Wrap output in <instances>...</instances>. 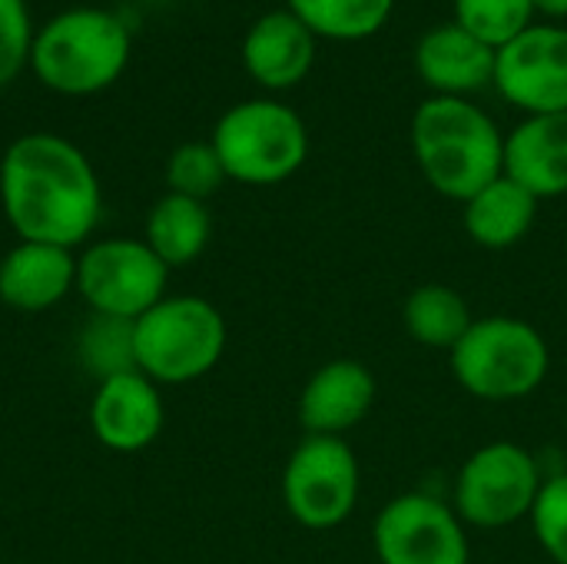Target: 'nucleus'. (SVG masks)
<instances>
[{"label": "nucleus", "instance_id": "f257e3e1", "mask_svg": "<svg viewBox=\"0 0 567 564\" xmlns=\"http://www.w3.org/2000/svg\"><path fill=\"white\" fill-rule=\"evenodd\" d=\"M0 209L23 243L83 246L103 216L86 153L56 133H23L0 156Z\"/></svg>", "mask_w": 567, "mask_h": 564}, {"label": "nucleus", "instance_id": "f03ea898", "mask_svg": "<svg viewBox=\"0 0 567 564\" xmlns=\"http://www.w3.org/2000/svg\"><path fill=\"white\" fill-rule=\"evenodd\" d=\"M425 183L455 203L472 199L505 173V136L468 96H429L409 126Z\"/></svg>", "mask_w": 567, "mask_h": 564}, {"label": "nucleus", "instance_id": "7ed1b4c3", "mask_svg": "<svg viewBox=\"0 0 567 564\" xmlns=\"http://www.w3.org/2000/svg\"><path fill=\"white\" fill-rule=\"evenodd\" d=\"M130 53V30L116 13L103 7H70L33 33L30 70L53 93L90 96L123 76Z\"/></svg>", "mask_w": 567, "mask_h": 564}, {"label": "nucleus", "instance_id": "20e7f679", "mask_svg": "<svg viewBox=\"0 0 567 564\" xmlns=\"http://www.w3.org/2000/svg\"><path fill=\"white\" fill-rule=\"evenodd\" d=\"M226 319L203 296H163L133 322L136 372L156 386L209 376L226 352Z\"/></svg>", "mask_w": 567, "mask_h": 564}, {"label": "nucleus", "instance_id": "39448f33", "mask_svg": "<svg viewBox=\"0 0 567 564\" xmlns=\"http://www.w3.org/2000/svg\"><path fill=\"white\" fill-rule=\"evenodd\" d=\"M455 382L485 402H515L532 396L551 366L545 336L515 316H485L468 326L449 352Z\"/></svg>", "mask_w": 567, "mask_h": 564}, {"label": "nucleus", "instance_id": "423d86ee", "mask_svg": "<svg viewBox=\"0 0 567 564\" xmlns=\"http://www.w3.org/2000/svg\"><path fill=\"white\" fill-rule=\"evenodd\" d=\"M226 180L246 186H276L296 176L309 156L302 116L279 100L259 96L229 106L209 136Z\"/></svg>", "mask_w": 567, "mask_h": 564}, {"label": "nucleus", "instance_id": "0eeeda50", "mask_svg": "<svg viewBox=\"0 0 567 564\" xmlns=\"http://www.w3.org/2000/svg\"><path fill=\"white\" fill-rule=\"evenodd\" d=\"M545 479L538 459L518 442H488L475 449L455 475L452 509L465 525L508 529L532 519Z\"/></svg>", "mask_w": 567, "mask_h": 564}, {"label": "nucleus", "instance_id": "6e6552de", "mask_svg": "<svg viewBox=\"0 0 567 564\" xmlns=\"http://www.w3.org/2000/svg\"><path fill=\"white\" fill-rule=\"evenodd\" d=\"M169 266L130 236H106L76 253V296L96 316L136 322L166 296Z\"/></svg>", "mask_w": 567, "mask_h": 564}, {"label": "nucleus", "instance_id": "1a4fd4ad", "mask_svg": "<svg viewBox=\"0 0 567 564\" xmlns=\"http://www.w3.org/2000/svg\"><path fill=\"white\" fill-rule=\"evenodd\" d=\"M359 459L346 439L306 435L282 472L286 512L312 532L342 525L359 502Z\"/></svg>", "mask_w": 567, "mask_h": 564}, {"label": "nucleus", "instance_id": "9d476101", "mask_svg": "<svg viewBox=\"0 0 567 564\" xmlns=\"http://www.w3.org/2000/svg\"><path fill=\"white\" fill-rule=\"evenodd\" d=\"M382 564H468V535L458 512L425 492L392 499L372 525Z\"/></svg>", "mask_w": 567, "mask_h": 564}, {"label": "nucleus", "instance_id": "9b49d317", "mask_svg": "<svg viewBox=\"0 0 567 564\" xmlns=\"http://www.w3.org/2000/svg\"><path fill=\"white\" fill-rule=\"evenodd\" d=\"M492 86L525 116L567 113V27L535 20L498 47Z\"/></svg>", "mask_w": 567, "mask_h": 564}, {"label": "nucleus", "instance_id": "f8f14e48", "mask_svg": "<svg viewBox=\"0 0 567 564\" xmlns=\"http://www.w3.org/2000/svg\"><path fill=\"white\" fill-rule=\"evenodd\" d=\"M166 422L163 396L143 372H123L96 382L90 399V432L93 439L120 455L150 449Z\"/></svg>", "mask_w": 567, "mask_h": 564}, {"label": "nucleus", "instance_id": "ddd939ff", "mask_svg": "<svg viewBox=\"0 0 567 564\" xmlns=\"http://www.w3.org/2000/svg\"><path fill=\"white\" fill-rule=\"evenodd\" d=\"M379 386L365 362L332 359L319 366L299 392V422L306 435L346 439L375 406Z\"/></svg>", "mask_w": 567, "mask_h": 564}, {"label": "nucleus", "instance_id": "4468645a", "mask_svg": "<svg viewBox=\"0 0 567 564\" xmlns=\"http://www.w3.org/2000/svg\"><path fill=\"white\" fill-rule=\"evenodd\" d=\"M316 33L289 10H269L243 37V66L262 90L302 83L316 63Z\"/></svg>", "mask_w": 567, "mask_h": 564}, {"label": "nucleus", "instance_id": "2eb2a0df", "mask_svg": "<svg viewBox=\"0 0 567 564\" xmlns=\"http://www.w3.org/2000/svg\"><path fill=\"white\" fill-rule=\"evenodd\" d=\"M415 70L435 96H468L492 86L495 47L482 43L452 20L419 37Z\"/></svg>", "mask_w": 567, "mask_h": 564}, {"label": "nucleus", "instance_id": "dca6fc26", "mask_svg": "<svg viewBox=\"0 0 567 564\" xmlns=\"http://www.w3.org/2000/svg\"><path fill=\"white\" fill-rule=\"evenodd\" d=\"M76 289V253L50 243H17L0 259V302L17 312H47Z\"/></svg>", "mask_w": 567, "mask_h": 564}, {"label": "nucleus", "instance_id": "f3484780", "mask_svg": "<svg viewBox=\"0 0 567 564\" xmlns=\"http://www.w3.org/2000/svg\"><path fill=\"white\" fill-rule=\"evenodd\" d=\"M505 176L542 203L567 193V113L525 116L505 136Z\"/></svg>", "mask_w": 567, "mask_h": 564}, {"label": "nucleus", "instance_id": "a211bd4d", "mask_svg": "<svg viewBox=\"0 0 567 564\" xmlns=\"http://www.w3.org/2000/svg\"><path fill=\"white\" fill-rule=\"evenodd\" d=\"M538 206L542 199L535 193H528L522 183L502 173L498 180H492L485 189L462 203V223L475 246L498 253L518 246L532 233Z\"/></svg>", "mask_w": 567, "mask_h": 564}, {"label": "nucleus", "instance_id": "6ab92c4d", "mask_svg": "<svg viewBox=\"0 0 567 564\" xmlns=\"http://www.w3.org/2000/svg\"><path fill=\"white\" fill-rule=\"evenodd\" d=\"M213 236V216L209 206L179 193H163L143 223V243L169 266H189L196 263Z\"/></svg>", "mask_w": 567, "mask_h": 564}, {"label": "nucleus", "instance_id": "aec40b11", "mask_svg": "<svg viewBox=\"0 0 567 564\" xmlns=\"http://www.w3.org/2000/svg\"><path fill=\"white\" fill-rule=\"evenodd\" d=\"M402 322H405V332L419 346L452 352L458 346V339L468 332V326L475 322V316L455 286L422 283L409 293V299L402 306Z\"/></svg>", "mask_w": 567, "mask_h": 564}, {"label": "nucleus", "instance_id": "412c9836", "mask_svg": "<svg viewBox=\"0 0 567 564\" xmlns=\"http://www.w3.org/2000/svg\"><path fill=\"white\" fill-rule=\"evenodd\" d=\"M286 7L316 37L355 43L375 37L389 23L395 0H286Z\"/></svg>", "mask_w": 567, "mask_h": 564}, {"label": "nucleus", "instance_id": "4be33fe9", "mask_svg": "<svg viewBox=\"0 0 567 564\" xmlns=\"http://www.w3.org/2000/svg\"><path fill=\"white\" fill-rule=\"evenodd\" d=\"M76 356H80L83 369L96 382H103L110 376L136 372L133 322L130 319H113V316L90 312L86 326L76 336Z\"/></svg>", "mask_w": 567, "mask_h": 564}, {"label": "nucleus", "instance_id": "5701e85b", "mask_svg": "<svg viewBox=\"0 0 567 564\" xmlns=\"http://www.w3.org/2000/svg\"><path fill=\"white\" fill-rule=\"evenodd\" d=\"M455 23L488 47H505L538 17L535 0H452Z\"/></svg>", "mask_w": 567, "mask_h": 564}, {"label": "nucleus", "instance_id": "b1692460", "mask_svg": "<svg viewBox=\"0 0 567 564\" xmlns=\"http://www.w3.org/2000/svg\"><path fill=\"white\" fill-rule=\"evenodd\" d=\"M226 183V170L209 140L179 143L166 160V193H179L206 203Z\"/></svg>", "mask_w": 567, "mask_h": 564}, {"label": "nucleus", "instance_id": "393cba45", "mask_svg": "<svg viewBox=\"0 0 567 564\" xmlns=\"http://www.w3.org/2000/svg\"><path fill=\"white\" fill-rule=\"evenodd\" d=\"M535 539L555 564H567V472L545 479L532 509Z\"/></svg>", "mask_w": 567, "mask_h": 564}, {"label": "nucleus", "instance_id": "a878e982", "mask_svg": "<svg viewBox=\"0 0 567 564\" xmlns=\"http://www.w3.org/2000/svg\"><path fill=\"white\" fill-rule=\"evenodd\" d=\"M33 27L27 0H0V90L10 86L23 66H30Z\"/></svg>", "mask_w": 567, "mask_h": 564}, {"label": "nucleus", "instance_id": "bb28decb", "mask_svg": "<svg viewBox=\"0 0 567 564\" xmlns=\"http://www.w3.org/2000/svg\"><path fill=\"white\" fill-rule=\"evenodd\" d=\"M535 10L551 17V20H561V17H567V0H535Z\"/></svg>", "mask_w": 567, "mask_h": 564}, {"label": "nucleus", "instance_id": "cd10ccee", "mask_svg": "<svg viewBox=\"0 0 567 564\" xmlns=\"http://www.w3.org/2000/svg\"><path fill=\"white\" fill-rule=\"evenodd\" d=\"M0 564H3V562H0Z\"/></svg>", "mask_w": 567, "mask_h": 564}]
</instances>
